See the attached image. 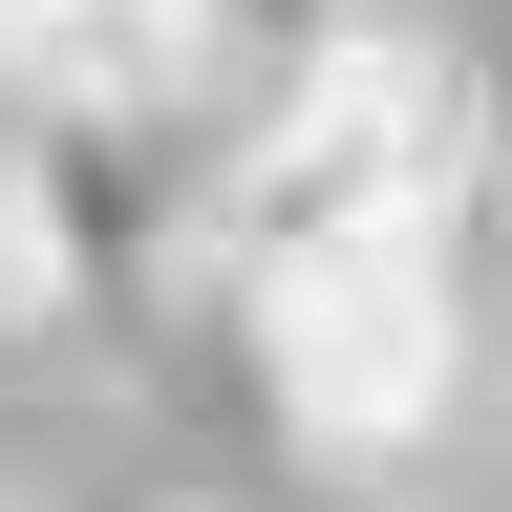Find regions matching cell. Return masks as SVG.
Returning a JSON list of instances; mask_svg holds the SVG:
<instances>
[{
  "instance_id": "obj_1",
  "label": "cell",
  "mask_w": 512,
  "mask_h": 512,
  "mask_svg": "<svg viewBox=\"0 0 512 512\" xmlns=\"http://www.w3.org/2000/svg\"><path fill=\"white\" fill-rule=\"evenodd\" d=\"M256 320V384H278V427L320 448L342 491H406L470 448L491 406V299H470V214H384V235H320L278 278H235Z\"/></svg>"
},
{
  "instance_id": "obj_2",
  "label": "cell",
  "mask_w": 512,
  "mask_h": 512,
  "mask_svg": "<svg viewBox=\"0 0 512 512\" xmlns=\"http://www.w3.org/2000/svg\"><path fill=\"white\" fill-rule=\"evenodd\" d=\"M470 150H491L470 64L427 22H363L342 64H299V86L214 150V278H278V256L384 235V214H470Z\"/></svg>"
},
{
  "instance_id": "obj_3",
  "label": "cell",
  "mask_w": 512,
  "mask_h": 512,
  "mask_svg": "<svg viewBox=\"0 0 512 512\" xmlns=\"http://www.w3.org/2000/svg\"><path fill=\"white\" fill-rule=\"evenodd\" d=\"M214 256V128L192 107H22V278L43 342H107Z\"/></svg>"
},
{
  "instance_id": "obj_4",
  "label": "cell",
  "mask_w": 512,
  "mask_h": 512,
  "mask_svg": "<svg viewBox=\"0 0 512 512\" xmlns=\"http://www.w3.org/2000/svg\"><path fill=\"white\" fill-rule=\"evenodd\" d=\"M0 107H192V0H0Z\"/></svg>"
},
{
  "instance_id": "obj_5",
  "label": "cell",
  "mask_w": 512,
  "mask_h": 512,
  "mask_svg": "<svg viewBox=\"0 0 512 512\" xmlns=\"http://www.w3.org/2000/svg\"><path fill=\"white\" fill-rule=\"evenodd\" d=\"M0 512H22V491H0Z\"/></svg>"
}]
</instances>
